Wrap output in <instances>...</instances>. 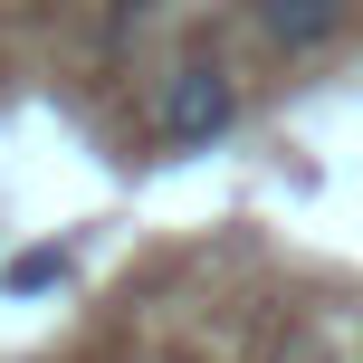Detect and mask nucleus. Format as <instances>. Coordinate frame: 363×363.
<instances>
[{
	"instance_id": "nucleus-1",
	"label": "nucleus",
	"mask_w": 363,
	"mask_h": 363,
	"mask_svg": "<svg viewBox=\"0 0 363 363\" xmlns=\"http://www.w3.org/2000/svg\"><path fill=\"white\" fill-rule=\"evenodd\" d=\"M230 125H239V77L211 67V57H182V67L163 77V96H153V144L201 153V144H220Z\"/></svg>"
},
{
	"instance_id": "nucleus-2",
	"label": "nucleus",
	"mask_w": 363,
	"mask_h": 363,
	"mask_svg": "<svg viewBox=\"0 0 363 363\" xmlns=\"http://www.w3.org/2000/svg\"><path fill=\"white\" fill-rule=\"evenodd\" d=\"M249 19H258V38H268L277 57H315V48L345 38L354 0H249Z\"/></svg>"
},
{
	"instance_id": "nucleus-3",
	"label": "nucleus",
	"mask_w": 363,
	"mask_h": 363,
	"mask_svg": "<svg viewBox=\"0 0 363 363\" xmlns=\"http://www.w3.org/2000/svg\"><path fill=\"white\" fill-rule=\"evenodd\" d=\"M57 277H67V249H19L0 287H10V296H38V287H57Z\"/></svg>"
},
{
	"instance_id": "nucleus-4",
	"label": "nucleus",
	"mask_w": 363,
	"mask_h": 363,
	"mask_svg": "<svg viewBox=\"0 0 363 363\" xmlns=\"http://www.w3.org/2000/svg\"><path fill=\"white\" fill-rule=\"evenodd\" d=\"M106 10H153V0H106Z\"/></svg>"
}]
</instances>
